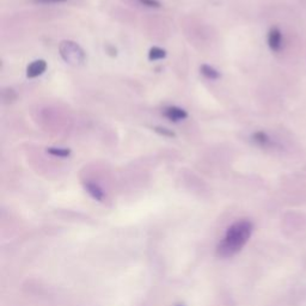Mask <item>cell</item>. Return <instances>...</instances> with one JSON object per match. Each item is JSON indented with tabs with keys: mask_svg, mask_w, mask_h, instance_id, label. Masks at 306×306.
<instances>
[{
	"mask_svg": "<svg viewBox=\"0 0 306 306\" xmlns=\"http://www.w3.org/2000/svg\"><path fill=\"white\" fill-rule=\"evenodd\" d=\"M254 225L250 220H239L227 229L222 242L217 247V255L219 257L229 258L239 253L250 239Z\"/></svg>",
	"mask_w": 306,
	"mask_h": 306,
	"instance_id": "obj_1",
	"label": "cell"
},
{
	"mask_svg": "<svg viewBox=\"0 0 306 306\" xmlns=\"http://www.w3.org/2000/svg\"><path fill=\"white\" fill-rule=\"evenodd\" d=\"M59 52L61 57L67 64L73 65V66L83 65L85 59H86L83 48L73 41H63L59 46Z\"/></svg>",
	"mask_w": 306,
	"mask_h": 306,
	"instance_id": "obj_2",
	"label": "cell"
},
{
	"mask_svg": "<svg viewBox=\"0 0 306 306\" xmlns=\"http://www.w3.org/2000/svg\"><path fill=\"white\" fill-rule=\"evenodd\" d=\"M267 42L268 47H269L273 53H280L281 50L284 49V34H282V32L278 26H273V28H270L269 32H268Z\"/></svg>",
	"mask_w": 306,
	"mask_h": 306,
	"instance_id": "obj_3",
	"label": "cell"
},
{
	"mask_svg": "<svg viewBox=\"0 0 306 306\" xmlns=\"http://www.w3.org/2000/svg\"><path fill=\"white\" fill-rule=\"evenodd\" d=\"M163 114H164V116L171 122H179L186 120V118L188 117V113H187L185 109L175 107V105L165 108L164 111H163Z\"/></svg>",
	"mask_w": 306,
	"mask_h": 306,
	"instance_id": "obj_4",
	"label": "cell"
},
{
	"mask_svg": "<svg viewBox=\"0 0 306 306\" xmlns=\"http://www.w3.org/2000/svg\"><path fill=\"white\" fill-rule=\"evenodd\" d=\"M47 63L45 60H35L26 69V77L28 78H36L46 72Z\"/></svg>",
	"mask_w": 306,
	"mask_h": 306,
	"instance_id": "obj_5",
	"label": "cell"
},
{
	"mask_svg": "<svg viewBox=\"0 0 306 306\" xmlns=\"http://www.w3.org/2000/svg\"><path fill=\"white\" fill-rule=\"evenodd\" d=\"M251 139H253V141L255 142V144L261 146V147L270 148L271 146H274V142H273V140H271V138L266 133V132H263V131L255 132V133L253 134V137H251Z\"/></svg>",
	"mask_w": 306,
	"mask_h": 306,
	"instance_id": "obj_6",
	"label": "cell"
},
{
	"mask_svg": "<svg viewBox=\"0 0 306 306\" xmlns=\"http://www.w3.org/2000/svg\"><path fill=\"white\" fill-rule=\"evenodd\" d=\"M84 188H85V190H86L87 193L90 194V196L93 199H95L96 200V201H103L104 200V192H103V189L101 188L100 186L98 185H96V183H94V182H86L84 185Z\"/></svg>",
	"mask_w": 306,
	"mask_h": 306,
	"instance_id": "obj_7",
	"label": "cell"
},
{
	"mask_svg": "<svg viewBox=\"0 0 306 306\" xmlns=\"http://www.w3.org/2000/svg\"><path fill=\"white\" fill-rule=\"evenodd\" d=\"M200 71H201V73L207 78V79L217 80L220 78V73L218 72L216 69H213L212 66H209V65H201Z\"/></svg>",
	"mask_w": 306,
	"mask_h": 306,
	"instance_id": "obj_8",
	"label": "cell"
},
{
	"mask_svg": "<svg viewBox=\"0 0 306 306\" xmlns=\"http://www.w3.org/2000/svg\"><path fill=\"white\" fill-rule=\"evenodd\" d=\"M47 153L57 158H67L70 157L71 149L64 147H48L47 148Z\"/></svg>",
	"mask_w": 306,
	"mask_h": 306,
	"instance_id": "obj_9",
	"label": "cell"
},
{
	"mask_svg": "<svg viewBox=\"0 0 306 306\" xmlns=\"http://www.w3.org/2000/svg\"><path fill=\"white\" fill-rule=\"evenodd\" d=\"M166 56V50L163 48H159V47H152L148 52V59L151 61H156V60H162Z\"/></svg>",
	"mask_w": 306,
	"mask_h": 306,
	"instance_id": "obj_10",
	"label": "cell"
},
{
	"mask_svg": "<svg viewBox=\"0 0 306 306\" xmlns=\"http://www.w3.org/2000/svg\"><path fill=\"white\" fill-rule=\"evenodd\" d=\"M141 5L146 6V8H152V9H159L162 8V4L159 0H138Z\"/></svg>",
	"mask_w": 306,
	"mask_h": 306,
	"instance_id": "obj_11",
	"label": "cell"
},
{
	"mask_svg": "<svg viewBox=\"0 0 306 306\" xmlns=\"http://www.w3.org/2000/svg\"><path fill=\"white\" fill-rule=\"evenodd\" d=\"M153 129H155V132H157V133L163 135V137H168V138H175L176 137V134L173 133L172 131H170V129H168V128L155 127Z\"/></svg>",
	"mask_w": 306,
	"mask_h": 306,
	"instance_id": "obj_12",
	"label": "cell"
},
{
	"mask_svg": "<svg viewBox=\"0 0 306 306\" xmlns=\"http://www.w3.org/2000/svg\"><path fill=\"white\" fill-rule=\"evenodd\" d=\"M67 0H34V3L36 4H59V3H65Z\"/></svg>",
	"mask_w": 306,
	"mask_h": 306,
	"instance_id": "obj_13",
	"label": "cell"
},
{
	"mask_svg": "<svg viewBox=\"0 0 306 306\" xmlns=\"http://www.w3.org/2000/svg\"><path fill=\"white\" fill-rule=\"evenodd\" d=\"M178 306H182V305H178Z\"/></svg>",
	"mask_w": 306,
	"mask_h": 306,
	"instance_id": "obj_14",
	"label": "cell"
}]
</instances>
